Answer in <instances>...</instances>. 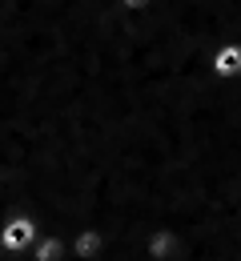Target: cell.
I'll list each match as a JSON object with an SVG mask.
<instances>
[{
    "instance_id": "obj_1",
    "label": "cell",
    "mask_w": 241,
    "mask_h": 261,
    "mask_svg": "<svg viewBox=\"0 0 241 261\" xmlns=\"http://www.w3.org/2000/svg\"><path fill=\"white\" fill-rule=\"evenodd\" d=\"M33 237H36L33 217H12V221H4V229H0V245L8 253H20L24 245H33Z\"/></svg>"
},
{
    "instance_id": "obj_2",
    "label": "cell",
    "mask_w": 241,
    "mask_h": 261,
    "mask_svg": "<svg viewBox=\"0 0 241 261\" xmlns=\"http://www.w3.org/2000/svg\"><path fill=\"white\" fill-rule=\"evenodd\" d=\"M213 68H217V76H237V72H241V48H225V53H217Z\"/></svg>"
},
{
    "instance_id": "obj_3",
    "label": "cell",
    "mask_w": 241,
    "mask_h": 261,
    "mask_svg": "<svg viewBox=\"0 0 241 261\" xmlns=\"http://www.w3.org/2000/svg\"><path fill=\"white\" fill-rule=\"evenodd\" d=\"M101 245H104V237L97 233V229H85V233L76 237V253H81L85 261H89V257H97V253H101Z\"/></svg>"
},
{
    "instance_id": "obj_4",
    "label": "cell",
    "mask_w": 241,
    "mask_h": 261,
    "mask_svg": "<svg viewBox=\"0 0 241 261\" xmlns=\"http://www.w3.org/2000/svg\"><path fill=\"white\" fill-rule=\"evenodd\" d=\"M173 245H177V237H173V233H153V237H149V253H153V257H161V261L173 257Z\"/></svg>"
},
{
    "instance_id": "obj_5",
    "label": "cell",
    "mask_w": 241,
    "mask_h": 261,
    "mask_svg": "<svg viewBox=\"0 0 241 261\" xmlns=\"http://www.w3.org/2000/svg\"><path fill=\"white\" fill-rule=\"evenodd\" d=\"M36 261H61V241H57V237L40 241V253H36Z\"/></svg>"
}]
</instances>
